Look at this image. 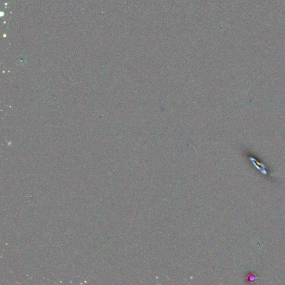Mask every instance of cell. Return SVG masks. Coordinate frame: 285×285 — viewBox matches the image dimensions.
I'll return each mask as SVG.
<instances>
[{
	"mask_svg": "<svg viewBox=\"0 0 285 285\" xmlns=\"http://www.w3.org/2000/svg\"><path fill=\"white\" fill-rule=\"evenodd\" d=\"M248 277H249L248 280H249L250 281H252V282L255 280V279H256V278H255V277L253 276V275H249V276H248Z\"/></svg>",
	"mask_w": 285,
	"mask_h": 285,
	"instance_id": "6da1fadb",
	"label": "cell"
}]
</instances>
